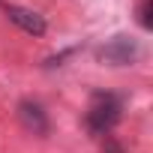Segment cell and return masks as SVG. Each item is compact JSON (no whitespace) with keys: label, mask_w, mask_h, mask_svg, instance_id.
<instances>
[{"label":"cell","mask_w":153,"mask_h":153,"mask_svg":"<svg viewBox=\"0 0 153 153\" xmlns=\"http://www.w3.org/2000/svg\"><path fill=\"white\" fill-rule=\"evenodd\" d=\"M18 120H21V126H24L27 132H33V135H48V132H51V123H48L45 108H42L39 102H33V99L18 102Z\"/></svg>","instance_id":"3"},{"label":"cell","mask_w":153,"mask_h":153,"mask_svg":"<svg viewBox=\"0 0 153 153\" xmlns=\"http://www.w3.org/2000/svg\"><path fill=\"white\" fill-rule=\"evenodd\" d=\"M120 111H123V102L114 93H93V102H90V108L84 114V126L93 135H108L117 126Z\"/></svg>","instance_id":"1"},{"label":"cell","mask_w":153,"mask_h":153,"mask_svg":"<svg viewBox=\"0 0 153 153\" xmlns=\"http://www.w3.org/2000/svg\"><path fill=\"white\" fill-rule=\"evenodd\" d=\"M6 15H9V21L12 24H18L24 33H30V36H42L45 30H48V24H45V18L39 15V12H33V9H24V6H6Z\"/></svg>","instance_id":"4"},{"label":"cell","mask_w":153,"mask_h":153,"mask_svg":"<svg viewBox=\"0 0 153 153\" xmlns=\"http://www.w3.org/2000/svg\"><path fill=\"white\" fill-rule=\"evenodd\" d=\"M138 54H141V48L132 36H114L99 48V60L108 66H129V63H135Z\"/></svg>","instance_id":"2"},{"label":"cell","mask_w":153,"mask_h":153,"mask_svg":"<svg viewBox=\"0 0 153 153\" xmlns=\"http://www.w3.org/2000/svg\"><path fill=\"white\" fill-rule=\"evenodd\" d=\"M150 12H153V0H141V6H138V24H141L144 30H150V27H153Z\"/></svg>","instance_id":"5"},{"label":"cell","mask_w":153,"mask_h":153,"mask_svg":"<svg viewBox=\"0 0 153 153\" xmlns=\"http://www.w3.org/2000/svg\"><path fill=\"white\" fill-rule=\"evenodd\" d=\"M102 153H123V147L111 138V135H105V144H102Z\"/></svg>","instance_id":"6"}]
</instances>
